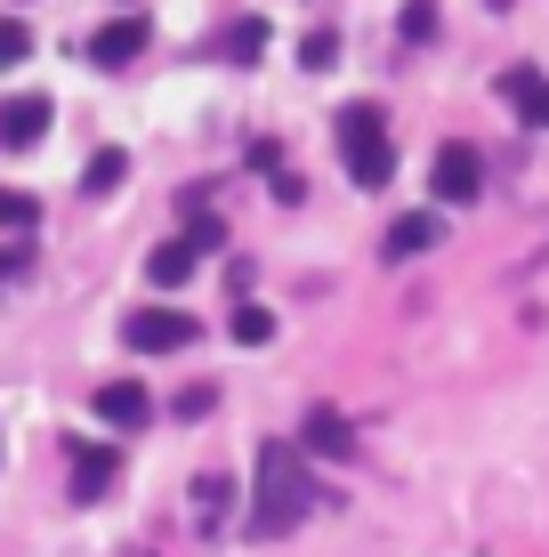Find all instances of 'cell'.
Here are the masks:
<instances>
[{"instance_id":"cell-1","label":"cell","mask_w":549,"mask_h":557,"mask_svg":"<svg viewBox=\"0 0 549 557\" xmlns=\"http://www.w3.org/2000/svg\"><path fill=\"white\" fill-rule=\"evenodd\" d=\"M299 517H308V460H299V445L267 436V445H259V485H251L242 533H251V542H283Z\"/></svg>"},{"instance_id":"cell-2","label":"cell","mask_w":549,"mask_h":557,"mask_svg":"<svg viewBox=\"0 0 549 557\" xmlns=\"http://www.w3.org/2000/svg\"><path fill=\"white\" fill-rule=\"evenodd\" d=\"M339 153H348V178L355 186H388V129L372 106H348L339 113Z\"/></svg>"},{"instance_id":"cell-3","label":"cell","mask_w":549,"mask_h":557,"mask_svg":"<svg viewBox=\"0 0 549 557\" xmlns=\"http://www.w3.org/2000/svg\"><path fill=\"white\" fill-rule=\"evenodd\" d=\"M122 339L138 356H178V348H195V315H186V307H138V315L122 323Z\"/></svg>"},{"instance_id":"cell-4","label":"cell","mask_w":549,"mask_h":557,"mask_svg":"<svg viewBox=\"0 0 549 557\" xmlns=\"http://www.w3.org/2000/svg\"><path fill=\"white\" fill-rule=\"evenodd\" d=\"M428 186H437V202H477V195H485L477 146H445L437 162H428Z\"/></svg>"},{"instance_id":"cell-5","label":"cell","mask_w":549,"mask_h":557,"mask_svg":"<svg viewBox=\"0 0 549 557\" xmlns=\"http://www.w3.org/2000/svg\"><path fill=\"white\" fill-rule=\"evenodd\" d=\"M146 412H154V396L138 380H105L98 388V420H113V429H146Z\"/></svg>"},{"instance_id":"cell-6","label":"cell","mask_w":549,"mask_h":557,"mask_svg":"<svg viewBox=\"0 0 549 557\" xmlns=\"http://www.w3.org/2000/svg\"><path fill=\"white\" fill-rule=\"evenodd\" d=\"M299 436H308V453H324V460H348V453H355V429H348V412H332V405H315Z\"/></svg>"},{"instance_id":"cell-7","label":"cell","mask_w":549,"mask_h":557,"mask_svg":"<svg viewBox=\"0 0 549 557\" xmlns=\"http://www.w3.org/2000/svg\"><path fill=\"white\" fill-rule=\"evenodd\" d=\"M49 129V98H9L0 106V146H33Z\"/></svg>"},{"instance_id":"cell-8","label":"cell","mask_w":549,"mask_h":557,"mask_svg":"<svg viewBox=\"0 0 549 557\" xmlns=\"http://www.w3.org/2000/svg\"><path fill=\"white\" fill-rule=\"evenodd\" d=\"M138 49H146V16H113L98 41H89V57H98V65H129Z\"/></svg>"},{"instance_id":"cell-9","label":"cell","mask_w":549,"mask_h":557,"mask_svg":"<svg viewBox=\"0 0 549 557\" xmlns=\"http://www.w3.org/2000/svg\"><path fill=\"white\" fill-rule=\"evenodd\" d=\"M437 235H445V226H437V210H404V219L388 226V259H421Z\"/></svg>"},{"instance_id":"cell-10","label":"cell","mask_w":549,"mask_h":557,"mask_svg":"<svg viewBox=\"0 0 549 557\" xmlns=\"http://www.w3.org/2000/svg\"><path fill=\"white\" fill-rule=\"evenodd\" d=\"M105 485H113V453L105 445H82V453H73V502H98Z\"/></svg>"},{"instance_id":"cell-11","label":"cell","mask_w":549,"mask_h":557,"mask_svg":"<svg viewBox=\"0 0 549 557\" xmlns=\"http://www.w3.org/2000/svg\"><path fill=\"white\" fill-rule=\"evenodd\" d=\"M509 98H517L525 122H541V129H549V82H541L534 65H509Z\"/></svg>"},{"instance_id":"cell-12","label":"cell","mask_w":549,"mask_h":557,"mask_svg":"<svg viewBox=\"0 0 549 557\" xmlns=\"http://www.w3.org/2000/svg\"><path fill=\"white\" fill-rule=\"evenodd\" d=\"M195 259H202V251H195V243H162V251H154V259H146V275H154V283H162V292H178V283H186V275H195Z\"/></svg>"},{"instance_id":"cell-13","label":"cell","mask_w":549,"mask_h":557,"mask_svg":"<svg viewBox=\"0 0 549 557\" xmlns=\"http://www.w3.org/2000/svg\"><path fill=\"white\" fill-rule=\"evenodd\" d=\"M235 339H242V348H267V339H275V315H267L259 299H242V307H235Z\"/></svg>"},{"instance_id":"cell-14","label":"cell","mask_w":549,"mask_h":557,"mask_svg":"<svg viewBox=\"0 0 549 557\" xmlns=\"http://www.w3.org/2000/svg\"><path fill=\"white\" fill-rule=\"evenodd\" d=\"M259 49H267V25H259V16H242V25L226 33V57H242V65H251Z\"/></svg>"},{"instance_id":"cell-15","label":"cell","mask_w":549,"mask_h":557,"mask_svg":"<svg viewBox=\"0 0 549 557\" xmlns=\"http://www.w3.org/2000/svg\"><path fill=\"white\" fill-rule=\"evenodd\" d=\"M299 65H308V73H332V65H339V41H332V33H308V41H299Z\"/></svg>"},{"instance_id":"cell-16","label":"cell","mask_w":549,"mask_h":557,"mask_svg":"<svg viewBox=\"0 0 549 557\" xmlns=\"http://www.w3.org/2000/svg\"><path fill=\"white\" fill-rule=\"evenodd\" d=\"M33 219H41V202L16 195V186H0V226H33Z\"/></svg>"},{"instance_id":"cell-17","label":"cell","mask_w":549,"mask_h":557,"mask_svg":"<svg viewBox=\"0 0 549 557\" xmlns=\"http://www.w3.org/2000/svg\"><path fill=\"white\" fill-rule=\"evenodd\" d=\"M404 41H437V9L428 0H404Z\"/></svg>"},{"instance_id":"cell-18","label":"cell","mask_w":549,"mask_h":557,"mask_svg":"<svg viewBox=\"0 0 549 557\" xmlns=\"http://www.w3.org/2000/svg\"><path fill=\"white\" fill-rule=\"evenodd\" d=\"M195 509H202V525H219V509H226V476H202V485H195Z\"/></svg>"},{"instance_id":"cell-19","label":"cell","mask_w":549,"mask_h":557,"mask_svg":"<svg viewBox=\"0 0 549 557\" xmlns=\"http://www.w3.org/2000/svg\"><path fill=\"white\" fill-rule=\"evenodd\" d=\"M105 186H122V153H98V162H89V195H105Z\"/></svg>"},{"instance_id":"cell-20","label":"cell","mask_w":549,"mask_h":557,"mask_svg":"<svg viewBox=\"0 0 549 557\" xmlns=\"http://www.w3.org/2000/svg\"><path fill=\"white\" fill-rule=\"evenodd\" d=\"M25 49H33V33H25V25H0V65H16Z\"/></svg>"},{"instance_id":"cell-21","label":"cell","mask_w":549,"mask_h":557,"mask_svg":"<svg viewBox=\"0 0 549 557\" xmlns=\"http://www.w3.org/2000/svg\"><path fill=\"white\" fill-rule=\"evenodd\" d=\"M186 243H195V251H219L226 226H219V219H195V226H186Z\"/></svg>"},{"instance_id":"cell-22","label":"cell","mask_w":549,"mask_h":557,"mask_svg":"<svg viewBox=\"0 0 549 557\" xmlns=\"http://www.w3.org/2000/svg\"><path fill=\"white\" fill-rule=\"evenodd\" d=\"M211 405H219V388H186L178 396V420H195V412H211Z\"/></svg>"},{"instance_id":"cell-23","label":"cell","mask_w":549,"mask_h":557,"mask_svg":"<svg viewBox=\"0 0 549 557\" xmlns=\"http://www.w3.org/2000/svg\"><path fill=\"white\" fill-rule=\"evenodd\" d=\"M16 267H25V251H0V275H16Z\"/></svg>"}]
</instances>
